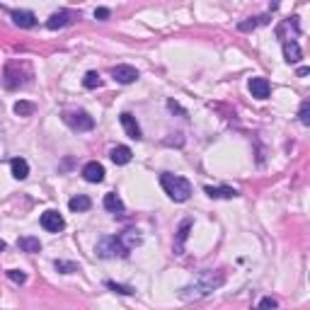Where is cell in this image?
<instances>
[{
  "label": "cell",
  "instance_id": "obj_1",
  "mask_svg": "<svg viewBox=\"0 0 310 310\" xmlns=\"http://www.w3.org/2000/svg\"><path fill=\"white\" fill-rule=\"evenodd\" d=\"M225 284V274L221 269H216V272H201V274L191 281V284L182 286L180 288V298L182 301H201V298H206L211 296L214 291H218L221 286Z\"/></svg>",
  "mask_w": 310,
  "mask_h": 310
},
{
  "label": "cell",
  "instance_id": "obj_2",
  "mask_svg": "<svg viewBox=\"0 0 310 310\" xmlns=\"http://www.w3.org/2000/svg\"><path fill=\"white\" fill-rule=\"evenodd\" d=\"M29 78H32V66L27 61H10L3 70V85L5 90H20L29 83Z\"/></svg>",
  "mask_w": 310,
  "mask_h": 310
},
{
  "label": "cell",
  "instance_id": "obj_3",
  "mask_svg": "<svg viewBox=\"0 0 310 310\" xmlns=\"http://www.w3.org/2000/svg\"><path fill=\"white\" fill-rule=\"evenodd\" d=\"M160 187H163L165 194L172 199V201H177V204H182V201H187V199L191 197L189 180H184V177H180V175L163 172L160 175Z\"/></svg>",
  "mask_w": 310,
  "mask_h": 310
},
{
  "label": "cell",
  "instance_id": "obj_4",
  "mask_svg": "<svg viewBox=\"0 0 310 310\" xmlns=\"http://www.w3.org/2000/svg\"><path fill=\"white\" fill-rule=\"evenodd\" d=\"M95 252H97V257H102V259L129 257V247L121 242L119 235H104V238H100Z\"/></svg>",
  "mask_w": 310,
  "mask_h": 310
},
{
  "label": "cell",
  "instance_id": "obj_5",
  "mask_svg": "<svg viewBox=\"0 0 310 310\" xmlns=\"http://www.w3.org/2000/svg\"><path fill=\"white\" fill-rule=\"evenodd\" d=\"M63 121H66L73 131H92V129H95V119H92L85 109L66 112V114H63Z\"/></svg>",
  "mask_w": 310,
  "mask_h": 310
},
{
  "label": "cell",
  "instance_id": "obj_6",
  "mask_svg": "<svg viewBox=\"0 0 310 310\" xmlns=\"http://www.w3.org/2000/svg\"><path fill=\"white\" fill-rule=\"evenodd\" d=\"M42 228L46 232H61L63 228H66V218H63L59 211L49 208V211H44L42 214Z\"/></svg>",
  "mask_w": 310,
  "mask_h": 310
},
{
  "label": "cell",
  "instance_id": "obj_7",
  "mask_svg": "<svg viewBox=\"0 0 310 310\" xmlns=\"http://www.w3.org/2000/svg\"><path fill=\"white\" fill-rule=\"evenodd\" d=\"M73 20H75V12L73 10H59V12H53L51 17L46 20V27L56 32V29H63V27L73 25Z\"/></svg>",
  "mask_w": 310,
  "mask_h": 310
},
{
  "label": "cell",
  "instance_id": "obj_8",
  "mask_svg": "<svg viewBox=\"0 0 310 310\" xmlns=\"http://www.w3.org/2000/svg\"><path fill=\"white\" fill-rule=\"evenodd\" d=\"M112 78L121 85H131L138 80V70L133 66H114L112 68Z\"/></svg>",
  "mask_w": 310,
  "mask_h": 310
},
{
  "label": "cell",
  "instance_id": "obj_9",
  "mask_svg": "<svg viewBox=\"0 0 310 310\" xmlns=\"http://www.w3.org/2000/svg\"><path fill=\"white\" fill-rule=\"evenodd\" d=\"M250 92L252 97H257V100H267L272 95V85H269L267 78H250Z\"/></svg>",
  "mask_w": 310,
  "mask_h": 310
},
{
  "label": "cell",
  "instance_id": "obj_10",
  "mask_svg": "<svg viewBox=\"0 0 310 310\" xmlns=\"http://www.w3.org/2000/svg\"><path fill=\"white\" fill-rule=\"evenodd\" d=\"M121 119V126H124V131H126V136L129 138H133V141H141V126H138V121H136V117L133 114H129V112H124L119 117Z\"/></svg>",
  "mask_w": 310,
  "mask_h": 310
},
{
  "label": "cell",
  "instance_id": "obj_11",
  "mask_svg": "<svg viewBox=\"0 0 310 310\" xmlns=\"http://www.w3.org/2000/svg\"><path fill=\"white\" fill-rule=\"evenodd\" d=\"M10 15H12V22L17 27H22V29H32L36 25V15L32 10H12Z\"/></svg>",
  "mask_w": 310,
  "mask_h": 310
},
{
  "label": "cell",
  "instance_id": "obj_12",
  "mask_svg": "<svg viewBox=\"0 0 310 310\" xmlns=\"http://www.w3.org/2000/svg\"><path fill=\"white\" fill-rule=\"evenodd\" d=\"M189 230H191V218H184L177 228V238H175V255H182L184 252V242L189 238Z\"/></svg>",
  "mask_w": 310,
  "mask_h": 310
},
{
  "label": "cell",
  "instance_id": "obj_13",
  "mask_svg": "<svg viewBox=\"0 0 310 310\" xmlns=\"http://www.w3.org/2000/svg\"><path fill=\"white\" fill-rule=\"evenodd\" d=\"M83 177H85L87 182H92V184H100V182L104 180V167L97 160H92V163H87L85 167H83Z\"/></svg>",
  "mask_w": 310,
  "mask_h": 310
},
{
  "label": "cell",
  "instance_id": "obj_14",
  "mask_svg": "<svg viewBox=\"0 0 310 310\" xmlns=\"http://www.w3.org/2000/svg\"><path fill=\"white\" fill-rule=\"evenodd\" d=\"M104 208L109 211V214L114 216H124V211H126V206H124V201H121L119 194H114V191H109V194H104Z\"/></svg>",
  "mask_w": 310,
  "mask_h": 310
},
{
  "label": "cell",
  "instance_id": "obj_15",
  "mask_svg": "<svg viewBox=\"0 0 310 310\" xmlns=\"http://www.w3.org/2000/svg\"><path fill=\"white\" fill-rule=\"evenodd\" d=\"M284 59H286V63H298L303 59V51L296 39H286L284 42Z\"/></svg>",
  "mask_w": 310,
  "mask_h": 310
},
{
  "label": "cell",
  "instance_id": "obj_16",
  "mask_svg": "<svg viewBox=\"0 0 310 310\" xmlns=\"http://www.w3.org/2000/svg\"><path fill=\"white\" fill-rule=\"evenodd\" d=\"M10 170H12L15 180H27L29 177V165H27L25 158H12L10 160Z\"/></svg>",
  "mask_w": 310,
  "mask_h": 310
},
{
  "label": "cell",
  "instance_id": "obj_17",
  "mask_svg": "<svg viewBox=\"0 0 310 310\" xmlns=\"http://www.w3.org/2000/svg\"><path fill=\"white\" fill-rule=\"evenodd\" d=\"M109 158H112V163H114V165H126V163H131L133 153H131V148H129V146H117V148H112Z\"/></svg>",
  "mask_w": 310,
  "mask_h": 310
},
{
  "label": "cell",
  "instance_id": "obj_18",
  "mask_svg": "<svg viewBox=\"0 0 310 310\" xmlns=\"http://www.w3.org/2000/svg\"><path fill=\"white\" fill-rule=\"evenodd\" d=\"M17 247L22 252H29V255H36V252H42V242L39 238H32V235H25V238H20L17 240Z\"/></svg>",
  "mask_w": 310,
  "mask_h": 310
},
{
  "label": "cell",
  "instance_id": "obj_19",
  "mask_svg": "<svg viewBox=\"0 0 310 310\" xmlns=\"http://www.w3.org/2000/svg\"><path fill=\"white\" fill-rule=\"evenodd\" d=\"M204 191H206L211 199H235V197H240L238 189H230V187H204Z\"/></svg>",
  "mask_w": 310,
  "mask_h": 310
},
{
  "label": "cell",
  "instance_id": "obj_20",
  "mask_svg": "<svg viewBox=\"0 0 310 310\" xmlns=\"http://www.w3.org/2000/svg\"><path fill=\"white\" fill-rule=\"evenodd\" d=\"M90 206H92V201H90V197H85V194H78V197H73L68 201V208L70 211H75V214H80V211H90Z\"/></svg>",
  "mask_w": 310,
  "mask_h": 310
},
{
  "label": "cell",
  "instance_id": "obj_21",
  "mask_svg": "<svg viewBox=\"0 0 310 310\" xmlns=\"http://www.w3.org/2000/svg\"><path fill=\"white\" fill-rule=\"evenodd\" d=\"M119 238H121V242L129 247V252L133 250V247H138L141 242H143V238L138 235V230H124V232H119Z\"/></svg>",
  "mask_w": 310,
  "mask_h": 310
},
{
  "label": "cell",
  "instance_id": "obj_22",
  "mask_svg": "<svg viewBox=\"0 0 310 310\" xmlns=\"http://www.w3.org/2000/svg\"><path fill=\"white\" fill-rule=\"evenodd\" d=\"M53 267H56V272H61V274H75V272H80V267H78L75 262H66V259H56Z\"/></svg>",
  "mask_w": 310,
  "mask_h": 310
},
{
  "label": "cell",
  "instance_id": "obj_23",
  "mask_svg": "<svg viewBox=\"0 0 310 310\" xmlns=\"http://www.w3.org/2000/svg\"><path fill=\"white\" fill-rule=\"evenodd\" d=\"M83 85H85L87 90H97V87L102 85V78H100L97 70H90V73H85V78H83Z\"/></svg>",
  "mask_w": 310,
  "mask_h": 310
},
{
  "label": "cell",
  "instance_id": "obj_24",
  "mask_svg": "<svg viewBox=\"0 0 310 310\" xmlns=\"http://www.w3.org/2000/svg\"><path fill=\"white\" fill-rule=\"evenodd\" d=\"M12 109H15V114H17V117H32V114H34V104L27 102V100H20V102H15V107H12Z\"/></svg>",
  "mask_w": 310,
  "mask_h": 310
},
{
  "label": "cell",
  "instance_id": "obj_25",
  "mask_svg": "<svg viewBox=\"0 0 310 310\" xmlns=\"http://www.w3.org/2000/svg\"><path fill=\"white\" fill-rule=\"evenodd\" d=\"M104 286L109 288V291L119 293V296H133L136 288H131V286H124V284H117V281H104Z\"/></svg>",
  "mask_w": 310,
  "mask_h": 310
},
{
  "label": "cell",
  "instance_id": "obj_26",
  "mask_svg": "<svg viewBox=\"0 0 310 310\" xmlns=\"http://www.w3.org/2000/svg\"><path fill=\"white\" fill-rule=\"evenodd\" d=\"M8 279L12 281V284H17V286L27 284V274L22 272V269H8Z\"/></svg>",
  "mask_w": 310,
  "mask_h": 310
},
{
  "label": "cell",
  "instance_id": "obj_27",
  "mask_svg": "<svg viewBox=\"0 0 310 310\" xmlns=\"http://www.w3.org/2000/svg\"><path fill=\"white\" fill-rule=\"evenodd\" d=\"M298 119H301L303 126H310V102L305 100V102L301 104V112H298Z\"/></svg>",
  "mask_w": 310,
  "mask_h": 310
},
{
  "label": "cell",
  "instance_id": "obj_28",
  "mask_svg": "<svg viewBox=\"0 0 310 310\" xmlns=\"http://www.w3.org/2000/svg\"><path fill=\"white\" fill-rule=\"evenodd\" d=\"M279 308V301L276 298H272V296H267V298H262L257 305V310H276Z\"/></svg>",
  "mask_w": 310,
  "mask_h": 310
},
{
  "label": "cell",
  "instance_id": "obj_29",
  "mask_svg": "<svg viewBox=\"0 0 310 310\" xmlns=\"http://www.w3.org/2000/svg\"><path fill=\"white\" fill-rule=\"evenodd\" d=\"M257 25H259V20L257 17H250V20H245V22H240V25H238V29H240V32H252Z\"/></svg>",
  "mask_w": 310,
  "mask_h": 310
},
{
  "label": "cell",
  "instance_id": "obj_30",
  "mask_svg": "<svg viewBox=\"0 0 310 310\" xmlns=\"http://www.w3.org/2000/svg\"><path fill=\"white\" fill-rule=\"evenodd\" d=\"M109 15H112V12H109V8H97L95 10V20H107Z\"/></svg>",
  "mask_w": 310,
  "mask_h": 310
},
{
  "label": "cell",
  "instance_id": "obj_31",
  "mask_svg": "<svg viewBox=\"0 0 310 310\" xmlns=\"http://www.w3.org/2000/svg\"><path fill=\"white\" fill-rule=\"evenodd\" d=\"M167 107H170V109H172V112H180L182 117H187V112H184V109H182V107H180V104H177V102H172V100H170V102H167Z\"/></svg>",
  "mask_w": 310,
  "mask_h": 310
},
{
  "label": "cell",
  "instance_id": "obj_32",
  "mask_svg": "<svg viewBox=\"0 0 310 310\" xmlns=\"http://www.w3.org/2000/svg\"><path fill=\"white\" fill-rule=\"evenodd\" d=\"M308 73H310L308 68H298V78H305V75H308Z\"/></svg>",
  "mask_w": 310,
  "mask_h": 310
},
{
  "label": "cell",
  "instance_id": "obj_33",
  "mask_svg": "<svg viewBox=\"0 0 310 310\" xmlns=\"http://www.w3.org/2000/svg\"><path fill=\"white\" fill-rule=\"evenodd\" d=\"M5 247H8V245H5V240H0V252L5 250Z\"/></svg>",
  "mask_w": 310,
  "mask_h": 310
}]
</instances>
